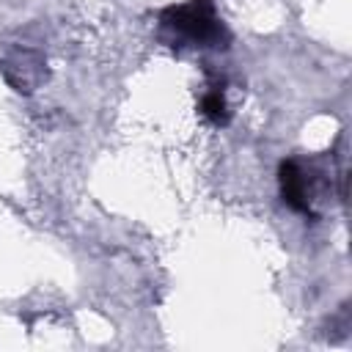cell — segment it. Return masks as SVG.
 I'll return each instance as SVG.
<instances>
[{"label": "cell", "mask_w": 352, "mask_h": 352, "mask_svg": "<svg viewBox=\"0 0 352 352\" xmlns=\"http://www.w3.org/2000/svg\"><path fill=\"white\" fill-rule=\"evenodd\" d=\"M162 25L173 33H182L190 41L206 47H226L228 33L212 6V0H190L182 6H170L162 11Z\"/></svg>", "instance_id": "obj_1"}, {"label": "cell", "mask_w": 352, "mask_h": 352, "mask_svg": "<svg viewBox=\"0 0 352 352\" xmlns=\"http://www.w3.org/2000/svg\"><path fill=\"white\" fill-rule=\"evenodd\" d=\"M278 184H280V198L289 209L308 214L311 212V198H308V184H305V173L300 170V165L294 160L280 162L278 168Z\"/></svg>", "instance_id": "obj_2"}, {"label": "cell", "mask_w": 352, "mask_h": 352, "mask_svg": "<svg viewBox=\"0 0 352 352\" xmlns=\"http://www.w3.org/2000/svg\"><path fill=\"white\" fill-rule=\"evenodd\" d=\"M201 113H204V118L212 121L214 126L228 124V104H226V99H223L220 91H212V94H206V96L201 99Z\"/></svg>", "instance_id": "obj_3"}]
</instances>
